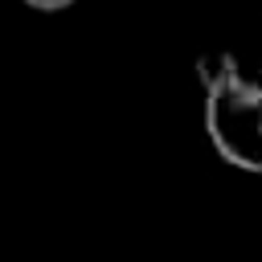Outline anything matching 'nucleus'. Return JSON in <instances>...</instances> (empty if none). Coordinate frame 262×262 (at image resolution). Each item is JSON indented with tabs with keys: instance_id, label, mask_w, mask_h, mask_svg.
<instances>
[{
	"instance_id": "f257e3e1",
	"label": "nucleus",
	"mask_w": 262,
	"mask_h": 262,
	"mask_svg": "<svg viewBox=\"0 0 262 262\" xmlns=\"http://www.w3.org/2000/svg\"><path fill=\"white\" fill-rule=\"evenodd\" d=\"M205 131L221 160L262 172V86L233 74L229 82L205 90Z\"/></svg>"
},
{
	"instance_id": "f03ea898",
	"label": "nucleus",
	"mask_w": 262,
	"mask_h": 262,
	"mask_svg": "<svg viewBox=\"0 0 262 262\" xmlns=\"http://www.w3.org/2000/svg\"><path fill=\"white\" fill-rule=\"evenodd\" d=\"M233 74H237L233 53H205V57H196V78H201V86H205V90H213V86L229 82Z\"/></svg>"
},
{
	"instance_id": "7ed1b4c3",
	"label": "nucleus",
	"mask_w": 262,
	"mask_h": 262,
	"mask_svg": "<svg viewBox=\"0 0 262 262\" xmlns=\"http://www.w3.org/2000/svg\"><path fill=\"white\" fill-rule=\"evenodd\" d=\"M25 4H33V8H41V12H57V8H70L74 0H25Z\"/></svg>"
}]
</instances>
